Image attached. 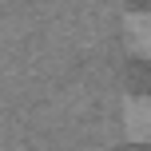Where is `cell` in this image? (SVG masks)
Returning <instances> with one entry per match:
<instances>
[{
    "mask_svg": "<svg viewBox=\"0 0 151 151\" xmlns=\"http://www.w3.org/2000/svg\"><path fill=\"white\" fill-rule=\"evenodd\" d=\"M123 135L131 143H151V96H131L123 104Z\"/></svg>",
    "mask_w": 151,
    "mask_h": 151,
    "instance_id": "6da1fadb",
    "label": "cell"
},
{
    "mask_svg": "<svg viewBox=\"0 0 151 151\" xmlns=\"http://www.w3.org/2000/svg\"><path fill=\"white\" fill-rule=\"evenodd\" d=\"M123 44L131 56L151 60V12H127L123 16Z\"/></svg>",
    "mask_w": 151,
    "mask_h": 151,
    "instance_id": "7a4b0ae2",
    "label": "cell"
}]
</instances>
